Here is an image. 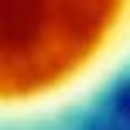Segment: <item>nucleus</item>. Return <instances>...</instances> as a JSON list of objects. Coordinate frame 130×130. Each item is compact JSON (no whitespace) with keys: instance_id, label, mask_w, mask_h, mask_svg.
<instances>
[{"instance_id":"obj_1","label":"nucleus","mask_w":130,"mask_h":130,"mask_svg":"<svg viewBox=\"0 0 130 130\" xmlns=\"http://www.w3.org/2000/svg\"><path fill=\"white\" fill-rule=\"evenodd\" d=\"M4 110L27 130L86 106L130 62V0H4Z\"/></svg>"}]
</instances>
